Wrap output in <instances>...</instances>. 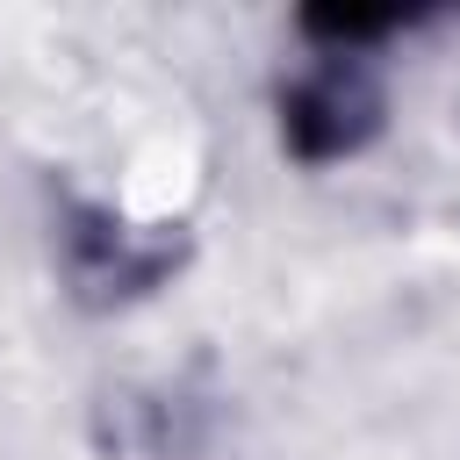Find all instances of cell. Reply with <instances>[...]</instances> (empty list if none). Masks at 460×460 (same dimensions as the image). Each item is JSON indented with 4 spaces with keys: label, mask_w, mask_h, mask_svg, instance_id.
Wrapping results in <instances>:
<instances>
[{
    "label": "cell",
    "mask_w": 460,
    "mask_h": 460,
    "mask_svg": "<svg viewBox=\"0 0 460 460\" xmlns=\"http://www.w3.org/2000/svg\"><path fill=\"white\" fill-rule=\"evenodd\" d=\"M187 259V230L180 223H137L122 208H72L65 216V273L86 302H144L158 295Z\"/></svg>",
    "instance_id": "cell-1"
},
{
    "label": "cell",
    "mask_w": 460,
    "mask_h": 460,
    "mask_svg": "<svg viewBox=\"0 0 460 460\" xmlns=\"http://www.w3.org/2000/svg\"><path fill=\"white\" fill-rule=\"evenodd\" d=\"M402 22H410L402 7H309L302 14V36L316 43V58H367Z\"/></svg>",
    "instance_id": "cell-3"
},
{
    "label": "cell",
    "mask_w": 460,
    "mask_h": 460,
    "mask_svg": "<svg viewBox=\"0 0 460 460\" xmlns=\"http://www.w3.org/2000/svg\"><path fill=\"white\" fill-rule=\"evenodd\" d=\"M381 137V79L367 58H316L280 86V144L302 165H338Z\"/></svg>",
    "instance_id": "cell-2"
}]
</instances>
